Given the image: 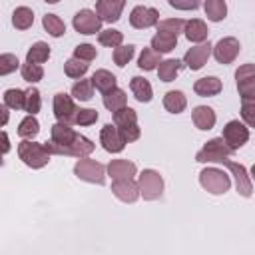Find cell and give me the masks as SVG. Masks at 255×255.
Segmentation results:
<instances>
[{"mask_svg":"<svg viewBox=\"0 0 255 255\" xmlns=\"http://www.w3.org/2000/svg\"><path fill=\"white\" fill-rule=\"evenodd\" d=\"M183 62L177 60V58H169V60H161L159 66H157V76L161 82H173L177 72L181 70Z\"/></svg>","mask_w":255,"mask_h":255,"instance_id":"obj_23","label":"cell"},{"mask_svg":"<svg viewBox=\"0 0 255 255\" xmlns=\"http://www.w3.org/2000/svg\"><path fill=\"white\" fill-rule=\"evenodd\" d=\"M98 42L102 46H108V48H118L122 46L124 42V34L120 30H114V28H108V30H100L98 32Z\"/></svg>","mask_w":255,"mask_h":255,"instance_id":"obj_36","label":"cell"},{"mask_svg":"<svg viewBox=\"0 0 255 255\" xmlns=\"http://www.w3.org/2000/svg\"><path fill=\"white\" fill-rule=\"evenodd\" d=\"M129 88H131V92H133V98H135L137 102H141V104H147V102L153 98L151 84H149L145 78H141V76H133L131 82H129Z\"/></svg>","mask_w":255,"mask_h":255,"instance_id":"obj_20","label":"cell"},{"mask_svg":"<svg viewBox=\"0 0 255 255\" xmlns=\"http://www.w3.org/2000/svg\"><path fill=\"white\" fill-rule=\"evenodd\" d=\"M38 131H40V124H38V120H36L32 114H28V116L20 122V126H18V135H20L22 139H32V137L38 135Z\"/></svg>","mask_w":255,"mask_h":255,"instance_id":"obj_33","label":"cell"},{"mask_svg":"<svg viewBox=\"0 0 255 255\" xmlns=\"http://www.w3.org/2000/svg\"><path fill=\"white\" fill-rule=\"evenodd\" d=\"M187 106V100H185V94L179 92V90H169L165 96H163V108L171 114H181Z\"/></svg>","mask_w":255,"mask_h":255,"instance_id":"obj_24","label":"cell"},{"mask_svg":"<svg viewBox=\"0 0 255 255\" xmlns=\"http://www.w3.org/2000/svg\"><path fill=\"white\" fill-rule=\"evenodd\" d=\"M221 137H223L225 143L235 151V149H239V147H243V145L247 143V139H249V129H247V126H245L243 122L231 120V122L225 124Z\"/></svg>","mask_w":255,"mask_h":255,"instance_id":"obj_8","label":"cell"},{"mask_svg":"<svg viewBox=\"0 0 255 255\" xmlns=\"http://www.w3.org/2000/svg\"><path fill=\"white\" fill-rule=\"evenodd\" d=\"M135 171V163L128 159H112L108 163V175H112V179H133Z\"/></svg>","mask_w":255,"mask_h":255,"instance_id":"obj_18","label":"cell"},{"mask_svg":"<svg viewBox=\"0 0 255 255\" xmlns=\"http://www.w3.org/2000/svg\"><path fill=\"white\" fill-rule=\"evenodd\" d=\"M48 58H50V46L46 42L32 44V48L26 54V62H32V64H44Z\"/></svg>","mask_w":255,"mask_h":255,"instance_id":"obj_31","label":"cell"},{"mask_svg":"<svg viewBox=\"0 0 255 255\" xmlns=\"http://www.w3.org/2000/svg\"><path fill=\"white\" fill-rule=\"evenodd\" d=\"M133 54H135V46H131V44H128V46H118V48L114 50V62H116V66L124 68V66L133 58Z\"/></svg>","mask_w":255,"mask_h":255,"instance_id":"obj_41","label":"cell"},{"mask_svg":"<svg viewBox=\"0 0 255 255\" xmlns=\"http://www.w3.org/2000/svg\"><path fill=\"white\" fill-rule=\"evenodd\" d=\"M102 22H104V20L98 16V12L88 10V8L76 12V16H74V20H72L74 30L80 32V34H86V36L100 32V30H102Z\"/></svg>","mask_w":255,"mask_h":255,"instance_id":"obj_9","label":"cell"},{"mask_svg":"<svg viewBox=\"0 0 255 255\" xmlns=\"http://www.w3.org/2000/svg\"><path fill=\"white\" fill-rule=\"evenodd\" d=\"M239 40L233 38V36H227V38H221L215 46H213V56L219 64H231L237 56H239Z\"/></svg>","mask_w":255,"mask_h":255,"instance_id":"obj_14","label":"cell"},{"mask_svg":"<svg viewBox=\"0 0 255 255\" xmlns=\"http://www.w3.org/2000/svg\"><path fill=\"white\" fill-rule=\"evenodd\" d=\"M211 52H213V46H211L209 42H207V44L193 46V48H189V50L185 52V56H183V64H185L189 70H201V68L207 64Z\"/></svg>","mask_w":255,"mask_h":255,"instance_id":"obj_15","label":"cell"},{"mask_svg":"<svg viewBox=\"0 0 255 255\" xmlns=\"http://www.w3.org/2000/svg\"><path fill=\"white\" fill-rule=\"evenodd\" d=\"M54 116L58 122H64V124H76V116H78V108L72 100V96L60 92L54 96Z\"/></svg>","mask_w":255,"mask_h":255,"instance_id":"obj_10","label":"cell"},{"mask_svg":"<svg viewBox=\"0 0 255 255\" xmlns=\"http://www.w3.org/2000/svg\"><path fill=\"white\" fill-rule=\"evenodd\" d=\"M92 82H94V88L100 90L102 94L110 92L112 88H116V76L108 70H96L94 76H92Z\"/></svg>","mask_w":255,"mask_h":255,"instance_id":"obj_28","label":"cell"},{"mask_svg":"<svg viewBox=\"0 0 255 255\" xmlns=\"http://www.w3.org/2000/svg\"><path fill=\"white\" fill-rule=\"evenodd\" d=\"M177 46V36L173 34H165V32H157L153 38H151V48L159 54H167L171 52L173 48Z\"/></svg>","mask_w":255,"mask_h":255,"instance_id":"obj_26","label":"cell"},{"mask_svg":"<svg viewBox=\"0 0 255 255\" xmlns=\"http://www.w3.org/2000/svg\"><path fill=\"white\" fill-rule=\"evenodd\" d=\"M137 185H139V193L147 201H153L163 193V179L155 169H143L137 175Z\"/></svg>","mask_w":255,"mask_h":255,"instance_id":"obj_5","label":"cell"},{"mask_svg":"<svg viewBox=\"0 0 255 255\" xmlns=\"http://www.w3.org/2000/svg\"><path fill=\"white\" fill-rule=\"evenodd\" d=\"M100 143H102V147H104L106 151H110V153H120V151L126 147L128 141L122 137V133H120V129H118L116 124H106V126L102 128V131H100Z\"/></svg>","mask_w":255,"mask_h":255,"instance_id":"obj_12","label":"cell"},{"mask_svg":"<svg viewBox=\"0 0 255 255\" xmlns=\"http://www.w3.org/2000/svg\"><path fill=\"white\" fill-rule=\"evenodd\" d=\"M12 24L18 30H28L34 24V12L28 6H18L12 14Z\"/></svg>","mask_w":255,"mask_h":255,"instance_id":"obj_29","label":"cell"},{"mask_svg":"<svg viewBox=\"0 0 255 255\" xmlns=\"http://www.w3.org/2000/svg\"><path fill=\"white\" fill-rule=\"evenodd\" d=\"M221 80L215 78V76H209V78H199L195 84H193V92L201 98H211V96H217L221 92Z\"/></svg>","mask_w":255,"mask_h":255,"instance_id":"obj_19","label":"cell"},{"mask_svg":"<svg viewBox=\"0 0 255 255\" xmlns=\"http://www.w3.org/2000/svg\"><path fill=\"white\" fill-rule=\"evenodd\" d=\"M42 26H44V30H46L50 36H54V38H60V36L66 34V24H64L56 14H46V16L42 18Z\"/></svg>","mask_w":255,"mask_h":255,"instance_id":"obj_30","label":"cell"},{"mask_svg":"<svg viewBox=\"0 0 255 255\" xmlns=\"http://www.w3.org/2000/svg\"><path fill=\"white\" fill-rule=\"evenodd\" d=\"M183 28H185V22L181 18H167V20L157 22V32H165V34H173V36L183 32Z\"/></svg>","mask_w":255,"mask_h":255,"instance_id":"obj_39","label":"cell"},{"mask_svg":"<svg viewBox=\"0 0 255 255\" xmlns=\"http://www.w3.org/2000/svg\"><path fill=\"white\" fill-rule=\"evenodd\" d=\"M18 68V58L14 54H2L0 56V76H8Z\"/></svg>","mask_w":255,"mask_h":255,"instance_id":"obj_45","label":"cell"},{"mask_svg":"<svg viewBox=\"0 0 255 255\" xmlns=\"http://www.w3.org/2000/svg\"><path fill=\"white\" fill-rule=\"evenodd\" d=\"M191 118H193V124H195V128H199V129H211L213 126H215V112L209 108V106H197L195 110H193V114H191Z\"/></svg>","mask_w":255,"mask_h":255,"instance_id":"obj_21","label":"cell"},{"mask_svg":"<svg viewBox=\"0 0 255 255\" xmlns=\"http://www.w3.org/2000/svg\"><path fill=\"white\" fill-rule=\"evenodd\" d=\"M120 129V133H122V137L129 143V141H135L139 135H141V131H139V128H137V124L135 126H128V128H118Z\"/></svg>","mask_w":255,"mask_h":255,"instance_id":"obj_48","label":"cell"},{"mask_svg":"<svg viewBox=\"0 0 255 255\" xmlns=\"http://www.w3.org/2000/svg\"><path fill=\"white\" fill-rule=\"evenodd\" d=\"M203 10H205V16L211 22H221L227 16L225 0H203Z\"/></svg>","mask_w":255,"mask_h":255,"instance_id":"obj_25","label":"cell"},{"mask_svg":"<svg viewBox=\"0 0 255 255\" xmlns=\"http://www.w3.org/2000/svg\"><path fill=\"white\" fill-rule=\"evenodd\" d=\"M241 100H255V64H243L235 72Z\"/></svg>","mask_w":255,"mask_h":255,"instance_id":"obj_7","label":"cell"},{"mask_svg":"<svg viewBox=\"0 0 255 255\" xmlns=\"http://www.w3.org/2000/svg\"><path fill=\"white\" fill-rule=\"evenodd\" d=\"M112 191L114 195L124 201V203H133L141 193H139V185L133 179H114L112 183Z\"/></svg>","mask_w":255,"mask_h":255,"instance_id":"obj_16","label":"cell"},{"mask_svg":"<svg viewBox=\"0 0 255 255\" xmlns=\"http://www.w3.org/2000/svg\"><path fill=\"white\" fill-rule=\"evenodd\" d=\"M74 173H76V177H80L84 181H90V183H98V185H102L104 179H106V167L100 161L86 159V157H80L76 161Z\"/></svg>","mask_w":255,"mask_h":255,"instance_id":"obj_6","label":"cell"},{"mask_svg":"<svg viewBox=\"0 0 255 255\" xmlns=\"http://www.w3.org/2000/svg\"><path fill=\"white\" fill-rule=\"evenodd\" d=\"M98 122V112L92 110V108H84V110H78V116H76V126H92Z\"/></svg>","mask_w":255,"mask_h":255,"instance_id":"obj_46","label":"cell"},{"mask_svg":"<svg viewBox=\"0 0 255 255\" xmlns=\"http://www.w3.org/2000/svg\"><path fill=\"white\" fill-rule=\"evenodd\" d=\"M231 153H233V149L225 143L223 137H213L195 153V161H199V163H221Z\"/></svg>","mask_w":255,"mask_h":255,"instance_id":"obj_4","label":"cell"},{"mask_svg":"<svg viewBox=\"0 0 255 255\" xmlns=\"http://www.w3.org/2000/svg\"><path fill=\"white\" fill-rule=\"evenodd\" d=\"M92 96H94V82H92V78L90 80H78L72 86V98L74 100L88 102V100H92Z\"/></svg>","mask_w":255,"mask_h":255,"instance_id":"obj_32","label":"cell"},{"mask_svg":"<svg viewBox=\"0 0 255 255\" xmlns=\"http://www.w3.org/2000/svg\"><path fill=\"white\" fill-rule=\"evenodd\" d=\"M199 183H201V187L205 191H209L213 195H221V193H225L231 187L229 175L223 169H219V167H205V169H201Z\"/></svg>","mask_w":255,"mask_h":255,"instance_id":"obj_3","label":"cell"},{"mask_svg":"<svg viewBox=\"0 0 255 255\" xmlns=\"http://www.w3.org/2000/svg\"><path fill=\"white\" fill-rule=\"evenodd\" d=\"M4 104L10 108V110H24V104H26V92L24 90H18V88H10L4 92Z\"/></svg>","mask_w":255,"mask_h":255,"instance_id":"obj_35","label":"cell"},{"mask_svg":"<svg viewBox=\"0 0 255 255\" xmlns=\"http://www.w3.org/2000/svg\"><path fill=\"white\" fill-rule=\"evenodd\" d=\"M46 147L52 155H72V157H86L94 151V143L86 137L76 133L70 124L58 122L50 129V141H46Z\"/></svg>","mask_w":255,"mask_h":255,"instance_id":"obj_1","label":"cell"},{"mask_svg":"<svg viewBox=\"0 0 255 255\" xmlns=\"http://www.w3.org/2000/svg\"><path fill=\"white\" fill-rule=\"evenodd\" d=\"M159 62H161L159 52H155L153 48H143V50H141V54H139L137 66H139L141 70L149 72V70H155V68L159 66Z\"/></svg>","mask_w":255,"mask_h":255,"instance_id":"obj_34","label":"cell"},{"mask_svg":"<svg viewBox=\"0 0 255 255\" xmlns=\"http://www.w3.org/2000/svg\"><path fill=\"white\" fill-rule=\"evenodd\" d=\"M251 179L255 181V163H253V167H251Z\"/></svg>","mask_w":255,"mask_h":255,"instance_id":"obj_51","label":"cell"},{"mask_svg":"<svg viewBox=\"0 0 255 255\" xmlns=\"http://www.w3.org/2000/svg\"><path fill=\"white\" fill-rule=\"evenodd\" d=\"M126 104H128V96H126V92L120 90L118 86L104 94V106H106L110 112H118V110L124 108Z\"/></svg>","mask_w":255,"mask_h":255,"instance_id":"obj_27","label":"cell"},{"mask_svg":"<svg viewBox=\"0 0 255 255\" xmlns=\"http://www.w3.org/2000/svg\"><path fill=\"white\" fill-rule=\"evenodd\" d=\"M96 56H98V52H96V46H92V44H80L74 48V58H80L84 62H92V60H96Z\"/></svg>","mask_w":255,"mask_h":255,"instance_id":"obj_44","label":"cell"},{"mask_svg":"<svg viewBox=\"0 0 255 255\" xmlns=\"http://www.w3.org/2000/svg\"><path fill=\"white\" fill-rule=\"evenodd\" d=\"M50 149L46 147V143H36L30 139H22L18 143V157L32 169H40L50 161Z\"/></svg>","mask_w":255,"mask_h":255,"instance_id":"obj_2","label":"cell"},{"mask_svg":"<svg viewBox=\"0 0 255 255\" xmlns=\"http://www.w3.org/2000/svg\"><path fill=\"white\" fill-rule=\"evenodd\" d=\"M22 78L26 82H30V84H36V82H40L44 78V70H42L40 64L26 62V64H22Z\"/></svg>","mask_w":255,"mask_h":255,"instance_id":"obj_40","label":"cell"},{"mask_svg":"<svg viewBox=\"0 0 255 255\" xmlns=\"http://www.w3.org/2000/svg\"><path fill=\"white\" fill-rule=\"evenodd\" d=\"M44 2H48V4H56V2H60V0H44Z\"/></svg>","mask_w":255,"mask_h":255,"instance_id":"obj_52","label":"cell"},{"mask_svg":"<svg viewBox=\"0 0 255 255\" xmlns=\"http://www.w3.org/2000/svg\"><path fill=\"white\" fill-rule=\"evenodd\" d=\"M157 22H159V12L149 6H135L129 14V24L135 30H145V28L157 26Z\"/></svg>","mask_w":255,"mask_h":255,"instance_id":"obj_13","label":"cell"},{"mask_svg":"<svg viewBox=\"0 0 255 255\" xmlns=\"http://www.w3.org/2000/svg\"><path fill=\"white\" fill-rule=\"evenodd\" d=\"M126 6V0H98L96 12L104 22H118L122 16V10Z\"/></svg>","mask_w":255,"mask_h":255,"instance_id":"obj_17","label":"cell"},{"mask_svg":"<svg viewBox=\"0 0 255 255\" xmlns=\"http://www.w3.org/2000/svg\"><path fill=\"white\" fill-rule=\"evenodd\" d=\"M241 118L249 128H255V100H241Z\"/></svg>","mask_w":255,"mask_h":255,"instance_id":"obj_43","label":"cell"},{"mask_svg":"<svg viewBox=\"0 0 255 255\" xmlns=\"http://www.w3.org/2000/svg\"><path fill=\"white\" fill-rule=\"evenodd\" d=\"M167 2L175 10H197L201 6V0H167Z\"/></svg>","mask_w":255,"mask_h":255,"instance_id":"obj_47","label":"cell"},{"mask_svg":"<svg viewBox=\"0 0 255 255\" xmlns=\"http://www.w3.org/2000/svg\"><path fill=\"white\" fill-rule=\"evenodd\" d=\"M114 124H116L118 128L135 126V124H137V114H135V110H131V108H128V106L120 108L118 112H114Z\"/></svg>","mask_w":255,"mask_h":255,"instance_id":"obj_38","label":"cell"},{"mask_svg":"<svg viewBox=\"0 0 255 255\" xmlns=\"http://www.w3.org/2000/svg\"><path fill=\"white\" fill-rule=\"evenodd\" d=\"M88 62H84V60H80V58H70V60H66V64H64V72H66V76L68 78H76V80H80V78H84V74L88 72Z\"/></svg>","mask_w":255,"mask_h":255,"instance_id":"obj_37","label":"cell"},{"mask_svg":"<svg viewBox=\"0 0 255 255\" xmlns=\"http://www.w3.org/2000/svg\"><path fill=\"white\" fill-rule=\"evenodd\" d=\"M40 106H42V100H40V92L36 88H28L26 90V104H24V110L32 116H36L40 112Z\"/></svg>","mask_w":255,"mask_h":255,"instance_id":"obj_42","label":"cell"},{"mask_svg":"<svg viewBox=\"0 0 255 255\" xmlns=\"http://www.w3.org/2000/svg\"><path fill=\"white\" fill-rule=\"evenodd\" d=\"M2 141H4V147H2V151L6 153V151L10 149V143H8V135H6V131H2Z\"/></svg>","mask_w":255,"mask_h":255,"instance_id":"obj_50","label":"cell"},{"mask_svg":"<svg viewBox=\"0 0 255 255\" xmlns=\"http://www.w3.org/2000/svg\"><path fill=\"white\" fill-rule=\"evenodd\" d=\"M183 34H185V38H187L189 42H203V40H207L209 30H207V26H205V22H203V20L193 18V20L185 22Z\"/></svg>","mask_w":255,"mask_h":255,"instance_id":"obj_22","label":"cell"},{"mask_svg":"<svg viewBox=\"0 0 255 255\" xmlns=\"http://www.w3.org/2000/svg\"><path fill=\"white\" fill-rule=\"evenodd\" d=\"M221 163L235 175V187H237V193L243 195V197H251V193H253V179L247 175L245 165H241V163H237V161H231V159H227V157H225Z\"/></svg>","mask_w":255,"mask_h":255,"instance_id":"obj_11","label":"cell"},{"mask_svg":"<svg viewBox=\"0 0 255 255\" xmlns=\"http://www.w3.org/2000/svg\"><path fill=\"white\" fill-rule=\"evenodd\" d=\"M0 112H2V124L6 126V122H8V106L4 104V106L0 108Z\"/></svg>","mask_w":255,"mask_h":255,"instance_id":"obj_49","label":"cell"}]
</instances>
